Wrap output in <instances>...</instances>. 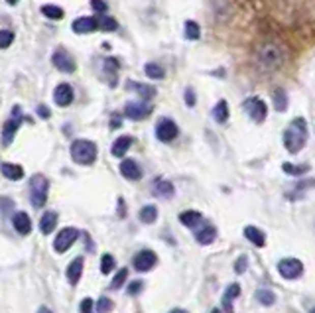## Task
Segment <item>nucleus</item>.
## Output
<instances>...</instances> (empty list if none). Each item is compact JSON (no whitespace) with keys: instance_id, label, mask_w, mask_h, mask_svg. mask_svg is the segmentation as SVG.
I'll use <instances>...</instances> for the list:
<instances>
[{"instance_id":"f257e3e1","label":"nucleus","mask_w":315,"mask_h":313,"mask_svg":"<svg viewBox=\"0 0 315 313\" xmlns=\"http://www.w3.org/2000/svg\"><path fill=\"white\" fill-rule=\"evenodd\" d=\"M307 142V122L303 119H294L284 132V146L290 154H298Z\"/></svg>"},{"instance_id":"f03ea898","label":"nucleus","mask_w":315,"mask_h":313,"mask_svg":"<svg viewBox=\"0 0 315 313\" xmlns=\"http://www.w3.org/2000/svg\"><path fill=\"white\" fill-rule=\"evenodd\" d=\"M71 158L75 164L91 165L97 160V144L91 140H75L71 144Z\"/></svg>"},{"instance_id":"7ed1b4c3","label":"nucleus","mask_w":315,"mask_h":313,"mask_svg":"<svg viewBox=\"0 0 315 313\" xmlns=\"http://www.w3.org/2000/svg\"><path fill=\"white\" fill-rule=\"evenodd\" d=\"M47 189H49V183L44 176L36 174L30 179V201L34 207H44L45 201H47Z\"/></svg>"},{"instance_id":"20e7f679","label":"nucleus","mask_w":315,"mask_h":313,"mask_svg":"<svg viewBox=\"0 0 315 313\" xmlns=\"http://www.w3.org/2000/svg\"><path fill=\"white\" fill-rule=\"evenodd\" d=\"M242 106H244L246 115H248L250 119L254 120V122H264L266 115H268L266 103H264L262 99H258V97H250V99H246Z\"/></svg>"},{"instance_id":"39448f33","label":"nucleus","mask_w":315,"mask_h":313,"mask_svg":"<svg viewBox=\"0 0 315 313\" xmlns=\"http://www.w3.org/2000/svg\"><path fill=\"white\" fill-rule=\"evenodd\" d=\"M79 237V231L73 229V226H65V229H61L60 235L55 237V242H53V248H55V252H67L69 248H71V244L77 240Z\"/></svg>"},{"instance_id":"423d86ee","label":"nucleus","mask_w":315,"mask_h":313,"mask_svg":"<svg viewBox=\"0 0 315 313\" xmlns=\"http://www.w3.org/2000/svg\"><path fill=\"white\" fill-rule=\"evenodd\" d=\"M278 272L280 276L285 280H298L301 274H303V264L298 258H284L280 264H278Z\"/></svg>"},{"instance_id":"0eeeda50","label":"nucleus","mask_w":315,"mask_h":313,"mask_svg":"<svg viewBox=\"0 0 315 313\" xmlns=\"http://www.w3.org/2000/svg\"><path fill=\"white\" fill-rule=\"evenodd\" d=\"M178 134H180L178 124L169 119H162L156 126V136H158L160 142H171V140H176Z\"/></svg>"},{"instance_id":"6e6552de","label":"nucleus","mask_w":315,"mask_h":313,"mask_svg":"<svg viewBox=\"0 0 315 313\" xmlns=\"http://www.w3.org/2000/svg\"><path fill=\"white\" fill-rule=\"evenodd\" d=\"M51 61H53V65H55L60 71H63V73H73V71L77 69L75 60H73L65 49H58V51H53Z\"/></svg>"},{"instance_id":"1a4fd4ad","label":"nucleus","mask_w":315,"mask_h":313,"mask_svg":"<svg viewBox=\"0 0 315 313\" xmlns=\"http://www.w3.org/2000/svg\"><path fill=\"white\" fill-rule=\"evenodd\" d=\"M20 122H22V117H20V108L16 106V108H14V117H12L10 120H6L4 128H2V144H4V146H8V144L14 140L16 130L20 128Z\"/></svg>"},{"instance_id":"9d476101","label":"nucleus","mask_w":315,"mask_h":313,"mask_svg":"<svg viewBox=\"0 0 315 313\" xmlns=\"http://www.w3.org/2000/svg\"><path fill=\"white\" fill-rule=\"evenodd\" d=\"M124 115H126V119H130V120H144L152 115V106L150 104H142V103H130V104H126Z\"/></svg>"},{"instance_id":"9b49d317","label":"nucleus","mask_w":315,"mask_h":313,"mask_svg":"<svg viewBox=\"0 0 315 313\" xmlns=\"http://www.w3.org/2000/svg\"><path fill=\"white\" fill-rule=\"evenodd\" d=\"M156 262H158V256L152 250H142L134 256V268L138 272H148L156 266Z\"/></svg>"},{"instance_id":"f8f14e48","label":"nucleus","mask_w":315,"mask_h":313,"mask_svg":"<svg viewBox=\"0 0 315 313\" xmlns=\"http://www.w3.org/2000/svg\"><path fill=\"white\" fill-rule=\"evenodd\" d=\"M71 28L75 34H89V32L97 30L99 28V18H93V16H83V18H77L75 22L71 24Z\"/></svg>"},{"instance_id":"ddd939ff","label":"nucleus","mask_w":315,"mask_h":313,"mask_svg":"<svg viewBox=\"0 0 315 313\" xmlns=\"http://www.w3.org/2000/svg\"><path fill=\"white\" fill-rule=\"evenodd\" d=\"M53 101L58 106H69L73 101V89L67 83H60L53 91Z\"/></svg>"},{"instance_id":"4468645a","label":"nucleus","mask_w":315,"mask_h":313,"mask_svg":"<svg viewBox=\"0 0 315 313\" xmlns=\"http://www.w3.org/2000/svg\"><path fill=\"white\" fill-rule=\"evenodd\" d=\"M260 58H262V65H264L266 69H276V65L282 60L280 51H276L274 45H266L264 51H260Z\"/></svg>"},{"instance_id":"2eb2a0df","label":"nucleus","mask_w":315,"mask_h":313,"mask_svg":"<svg viewBox=\"0 0 315 313\" xmlns=\"http://www.w3.org/2000/svg\"><path fill=\"white\" fill-rule=\"evenodd\" d=\"M120 174L126 179H130V181H136V179L142 178V169H140V165L136 164L134 160H122V164H120Z\"/></svg>"},{"instance_id":"dca6fc26","label":"nucleus","mask_w":315,"mask_h":313,"mask_svg":"<svg viewBox=\"0 0 315 313\" xmlns=\"http://www.w3.org/2000/svg\"><path fill=\"white\" fill-rule=\"evenodd\" d=\"M55 226H58V213L55 211H45L42 215V219H40V231L44 235H51L55 231Z\"/></svg>"},{"instance_id":"f3484780","label":"nucleus","mask_w":315,"mask_h":313,"mask_svg":"<svg viewBox=\"0 0 315 313\" xmlns=\"http://www.w3.org/2000/svg\"><path fill=\"white\" fill-rule=\"evenodd\" d=\"M240 296V286L239 283H231L223 294V309L225 313H235L233 309V299H237Z\"/></svg>"},{"instance_id":"a211bd4d","label":"nucleus","mask_w":315,"mask_h":313,"mask_svg":"<svg viewBox=\"0 0 315 313\" xmlns=\"http://www.w3.org/2000/svg\"><path fill=\"white\" fill-rule=\"evenodd\" d=\"M81 276H83V258L79 256L67 266V280H69L71 286H77L79 280H81Z\"/></svg>"},{"instance_id":"6ab92c4d","label":"nucleus","mask_w":315,"mask_h":313,"mask_svg":"<svg viewBox=\"0 0 315 313\" xmlns=\"http://www.w3.org/2000/svg\"><path fill=\"white\" fill-rule=\"evenodd\" d=\"M12 224H14V229L20 233V235H30L32 231V221L30 217L24 213V211H20V213H16L14 219H12Z\"/></svg>"},{"instance_id":"aec40b11","label":"nucleus","mask_w":315,"mask_h":313,"mask_svg":"<svg viewBox=\"0 0 315 313\" xmlns=\"http://www.w3.org/2000/svg\"><path fill=\"white\" fill-rule=\"evenodd\" d=\"M195 239L199 244H211L213 240L217 239V229L213 224H205L199 231H195Z\"/></svg>"},{"instance_id":"412c9836","label":"nucleus","mask_w":315,"mask_h":313,"mask_svg":"<svg viewBox=\"0 0 315 313\" xmlns=\"http://www.w3.org/2000/svg\"><path fill=\"white\" fill-rule=\"evenodd\" d=\"M244 237L250 240L254 246H258V248H262V246L266 244V235H264L258 226H246V229H244Z\"/></svg>"},{"instance_id":"4be33fe9","label":"nucleus","mask_w":315,"mask_h":313,"mask_svg":"<svg viewBox=\"0 0 315 313\" xmlns=\"http://www.w3.org/2000/svg\"><path fill=\"white\" fill-rule=\"evenodd\" d=\"M132 146V138L130 136H120L114 140V144H112V156H117V158H122L128 148Z\"/></svg>"},{"instance_id":"5701e85b","label":"nucleus","mask_w":315,"mask_h":313,"mask_svg":"<svg viewBox=\"0 0 315 313\" xmlns=\"http://www.w3.org/2000/svg\"><path fill=\"white\" fill-rule=\"evenodd\" d=\"M180 223L189 229H195L197 224L201 223V213L199 211H183L180 215Z\"/></svg>"},{"instance_id":"b1692460","label":"nucleus","mask_w":315,"mask_h":313,"mask_svg":"<svg viewBox=\"0 0 315 313\" xmlns=\"http://www.w3.org/2000/svg\"><path fill=\"white\" fill-rule=\"evenodd\" d=\"M2 176L12 179V181H18L24 178V169L16 164H2Z\"/></svg>"},{"instance_id":"393cba45","label":"nucleus","mask_w":315,"mask_h":313,"mask_svg":"<svg viewBox=\"0 0 315 313\" xmlns=\"http://www.w3.org/2000/svg\"><path fill=\"white\" fill-rule=\"evenodd\" d=\"M272 101H274V108L278 112H284L285 108H288V95H285L284 89H274Z\"/></svg>"},{"instance_id":"a878e982","label":"nucleus","mask_w":315,"mask_h":313,"mask_svg":"<svg viewBox=\"0 0 315 313\" xmlns=\"http://www.w3.org/2000/svg\"><path fill=\"white\" fill-rule=\"evenodd\" d=\"M213 119L217 120V122H226L228 120V104L226 101H219V103L215 104V108H213Z\"/></svg>"},{"instance_id":"bb28decb","label":"nucleus","mask_w":315,"mask_h":313,"mask_svg":"<svg viewBox=\"0 0 315 313\" xmlns=\"http://www.w3.org/2000/svg\"><path fill=\"white\" fill-rule=\"evenodd\" d=\"M140 221L142 223H146V224H152L156 219H158V209L154 207V205H146V207H142L140 209Z\"/></svg>"},{"instance_id":"cd10ccee","label":"nucleus","mask_w":315,"mask_h":313,"mask_svg":"<svg viewBox=\"0 0 315 313\" xmlns=\"http://www.w3.org/2000/svg\"><path fill=\"white\" fill-rule=\"evenodd\" d=\"M154 193L160 195V197H171V195H174V185H171L169 181L160 179V181L154 185Z\"/></svg>"},{"instance_id":"c85d7f7f","label":"nucleus","mask_w":315,"mask_h":313,"mask_svg":"<svg viewBox=\"0 0 315 313\" xmlns=\"http://www.w3.org/2000/svg\"><path fill=\"white\" fill-rule=\"evenodd\" d=\"M42 14L47 16L49 20H61V18H63V10H61L60 6L45 4V6H42Z\"/></svg>"},{"instance_id":"c756f323","label":"nucleus","mask_w":315,"mask_h":313,"mask_svg":"<svg viewBox=\"0 0 315 313\" xmlns=\"http://www.w3.org/2000/svg\"><path fill=\"white\" fill-rule=\"evenodd\" d=\"M256 299H258L262 305H272V303H276V296H274V292H270V290H258V292H256Z\"/></svg>"},{"instance_id":"7c9ffc66","label":"nucleus","mask_w":315,"mask_h":313,"mask_svg":"<svg viewBox=\"0 0 315 313\" xmlns=\"http://www.w3.org/2000/svg\"><path fill=\"white\" fill-rule=\"evenodd\" d=\"M144 71L146 75L150 77V79H164V69L158 65V63H146V67H144Z\"/></svg>"},{"instance_id":"2f4dec72","label":"nucleus","mask_w":315,"mask_h":313,"mask_svg":"<svg viewBox=\"0 0 315 313\" xmlns=\"http://www.w3.org/2000/svg\"><path fill=\"white\" fill-rule=\"evenodd\" d=\"M282 169H284L285 174H290V176H303V174H307L309 172V165H294V164H284L282 165Z\"/></svg>"},{"instance_id":"473e14b6","label":"nucleus","mask_w":315,"mask_h":313,"mask_svg":"<svg viewBox=\"0 0 315 313\" xmlns=\"http://www.w3.org/2000/svg\"><path fill=\"white\" fill-rule=\"evenodd\" d=\"M199 36H201V30H199L197 22L187 20V22H185V38H187V40H197Z\"/></svg>"},{"instance_id":"72a5a7b5","label":"nucleus","mask_w":315,"mask_h":313,"mask_svg":"<svg viewBox=\"0 0 315 313\" xmlns=\"http://www.w3.org/2000/svg\"><path fill=\"white\" fill-rule=\"evenodd\" d=\"M114 266H117L114 256L112 254H103V258H101V272L103 274H110L114 270Z\"/></svg>"},{"instance_id":"f704fd0d","label":"nucleus","mask_w":315,"mask_h":313,"mask_svg":"<svg viewBox=\"0 0 315 313\" xmlns=\"http://www.w3.org/2000/svg\"><path fill=\"white\" fill-rule=\"evenodd\" d=\"M112 307H114V301L110 298H101L97 301V305H95L97 313H110L112 311Z\"/></svg>"},{"instance_id":"c9c22d12","label":"nucleus","mask_w":315,"mask_h":313,"mask_svg":"<svg viewBox=\"0 0 315 313\" xmlns=\"http://www.w3.org/2000/svg\"><path fill=\"white\" fill-rule=\"evenodd\" d=\"M126 278H128V268H122L117 272V276H114V280H112V283H110V288L112 290H119V288H122V283L126 282Z\"/></svg>"},{"instance_id":"e433bc0d","label":"nucleus","mask_w":315,"mask_h":313,"mask_svg":"<svg viewBox=\"0 0 315 313\" xmlns=\"http://www.w3.org/2000/svg\"><path fill=\"white\" fill-rule=\"evenodd\" d=\"M14 42V34L10 30H0V49H6L10 47Z\"/></svg>"},{"instance_id":"4c0bfd02","label":"nucleus","mask_w":315,"mask_h":313,"mask_svg":"<svg viewBox=\"0 0 315 313\" xmlns=\"http://www.w3.org/2000/svg\"><path fill=\"white\" fill-rule=\"evenodd\" d=\"M130 89L138 91L144 99H152V97L156 95V91L152 89V87H146V85H136V83H132V81H130Z\"/></svg>"},{"instance_id":"58836bf2","label":"nucleus","mask_w":315,"mask_h":313,"mask_svg":"<svg viewBox=\"0 0 315 313\" xmlns=\"http://www.w3.org/2000/svg\"><path fill=\"white\" fill-rule=\"evenodd\" d=\"M99 28H103L105 32H114L119 28V24H117L114 18H101L99 20Z\"/></svg>"},{"instance_id":"ea45409f","label":"nucleus","mask_w":315,"mask_h":313,"mask_svg":"<svg viewBox=\"0 0 315 313\" xmlns=\"http://www.w3.org/2000/svg\"><path fill=\"white\" fill-rule=\"evenodd\" d=\"M79 309H81V313H95V301L91 298H85L79 303Z\"/></svg>"},{"instance_id":"a19ab883","label":"nucleus","mask_w":315,"mask_h":313,"mask_svg":"<svg viewBox=\"0 0 315 313\" xmlns=\"http://www.w3.org/2000/svg\"><path fill=\"white\" fill-rule=\"evenodd\" d=\"M246 266H248V258L242 254L239 260H237V264H235V272H237V274H242V272L246 270Z\"/></svg>"},{"instance_id":"79ce46f5","label":"nucleus","mask_w":315,"mask_h":313,"mask_svg":"<svg viewBox=\"0 0 315 313\" xmlns=\"http://www.w3.org/2000/svg\"><path fill=\"white\" fill-rule=\"evenodd\" d=\"M91 6H93L97 12H106V8H108L105 0H91Z\"/></svg>"},{"instance_id":"37998d69","label":"nucleus","mask_w":315,"mask_h":313,"mask_svg":"<svg viewBox=\"0 0 315 313\" xmlns=\"http://www.w3.org/2000/svg\"><path fill=\"white\" fill-rule=\"evenodd\" d=\"M142 286H144V283L140 282V280H136V282H132V283H130V286H128V294H130V296H136V294H138V292L142 290Z\"/></svg>"},{"instance_id":"c03bdc74","label":"nucleus","mask_w":315,"mask_h":313,"mask_svg":"<svg viewBox=\"0 0 315 313\" xmlns=\"http://www.w3.org/2000/svg\"><path fill=\"white\" fill-rule=\"evenodd\" d=\"M185 103H187V106H195V93L191 89L185 91Z\"/></svg>"},{"instance_id":"a18cd8bd","label":"nucleus","mask_w":315,"mask_h":313,"mask_svg":"<svg viewBox=\"0 0 315 313\" xmlns=\"http://www.w3.org/2000/svg\"><path fill=\"white\" fill-rule=\"evenodd\" d=\"M38 115H40L42 119H49V108H47V106H38Z\"/></svg>"},{"instance_id":"49530a36","label":"nucleus","mask_w":315,"mask_h":313,"mask_svg":"<svg viewBox=\"0 0 315 313\" xmlns=\"http://www.w3.org/2000/svg\"><path fill=\"white\" fill-rule=\"evenodd\" d=\"M38 313H51V309H47V307H40Z\"/></svg>"},{"instance_id":"de8ad7c7","label":"nucleus","mask_w":315,"mask_h":313,"mask_svg":"<svg viewBox=\"0 0 315 313\" xmlns=\"http://www.w3.org/2000/svg\"><path fill=\"white\" fill-rule=\"evenodd\" d=\"M169 313H187V311H185V309H180V307H178V309H174V311H169Z\"/></svg>"},{"instance_id":"09e8293b","label":"nucleus","mask_w":315,"mask_h":313,"mask_svg":"<svg viewBox=\"0 0 315 313\" xmlns=\"http://www.w3.org/2000/svg\"><path fill=\"white\" fill-rule=\"evenodd\" d=\"M6 2H8V4H16V2H18V0H6Z\"/></svg>"},{"instance_id":"8fccbe9b","label":"nucleus","mask_w":315,"mask_h":313,"mask_svg":"<svg viewBox=\"0 0 315 313\" xmlns=\"http://www.w3.org/2000/svg\"><path fill=\"white\" fill-rule=\"evenodd\" d=\"M211 313H221V309H213Z\"/></svg>"},{"instance_id":"3c124183","label":"nucleus","mask_w":315,"mask_h":313,"mask_svg":"<svg viewBox=\"0 0 315 313\" xmlns=\"http://www.w3.org/2000/svg\"><path fill=\"white\" fill-rule=\"evenodd\" d=\"M311 313H315V307H313V309H311Z\"/></svg>"}]
</instances>
